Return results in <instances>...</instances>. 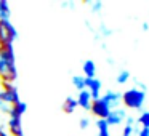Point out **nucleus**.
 I'll return each mask as SVG.
<instances>
[{
	"label": "nucleus",
	"mask_w": 149,
	"mask_h": 136,
	"mask_svg": "<svg viewBox=\"0 0 149 136\" xmlns=\"http://www.w3.org/2000/svg\"><path fill=\"white\" fill-rule=\"evenodd\" d=\"M16 64L11 45H0V80L2 83H13L16 80Z\"/></svg>",
	"instance_id": "f257e3e1"
},
{
	"label": "nucleus",
	"mask_w": 149,
	"mask_h": 136,
	"mask_svg": "<svg viewBox=\"0 0 149 136\" xmlns=\"http://www.w3.org/2000/svg\"><path fill=\"white\" fill-rule=\"evenodd\" d=\"M144 101H146V93L138 90V88H130L122 94V103L127 109L139 110L144 104Z\"/></svg>",
	"instance_id": "f03ea898"
},
{
	"label": "nucleus",
	"mask_w": 149,
	"mask_h": 136,
	"mask_svg": "<svg viewBox=\"0 0 149 136\" xmlns=\"http://www.w3.org/2000/svg\"><path fill=\"white\" fill-rule=\"evenodd\" d=\"M18 32L10 21H0V45H13Z\"/></svg>",
	"instance_id": "7ed1b4c3"
},
{
	"label": "nucleus",
	"mask_w": 149,
	"mask_h": 136,
	"mask_svg": "<svg viewBox=\"0 0 149 136\" xmlns=\"http://www.w3.org/2000/svg\"><path fill=\"white\" fill-rule=\"evenodd\" d=\"M0 99L8 106H15L16 103H19L16 87H13V83H3V90H0Z\"/></svg>",
	"instance_id": "20e7f679"
},
{
	"label": "nucleus",
	"mask_w": 149,
	"mask_h": 136,
	"mask_svg": "<svg viewBox=\"0 0 149 136\" xmlns=\"http://www.w3.org/2000/svg\"><path fill=\"white\" fill-rule=\"evenodd\" d=\"M100 99L103 101V103H106L107 107H109L111 110H114V109H117V107H119L120 103H122V93L114 91V90H107L106 93L100 98Z\"/></svg>",
	"instance_id": "39448f33"
},
{
	"label": "nucleus",
	"mask_w": 149,
	"mask_h": 136,
	"mask_svg": "<svg viewBox=\"0 0 149 136\" xmlns=\"http://www.w3.org/2000/svg\"><path fill=\"white\" fill-rule=\"evenodd\" d=\"M101 80L100 78H96V77H93V78H88V77H85V90L88 91V93L91 94V99H100L101 98Z\"/></svg>",
	"instance_id": "423d86ee"
},
{
	"label": "nucleus",
	"mask_w": 149,
	"mask_h": 136,
	"mask_svg": "<svg viewBox=\"0 0 149 136\" xmlns=\"http://www.w3.org/2000/svg\"><path fill=\"white\" fill-rule=\"evenodd\" d=\"M90 110L93 112V115L98 117V120H106L107 115H109V112H111V109L107 107V104L103 103L101 99H95L93 103H91Z\"/></svg>",
	"instance_id": "0eeeda50"
},
{
	"label": "nucleus",
	"mask_w": 149,
	"mask_h": 136,
	"mask_svg": "<svg viewBox=\"0 0 149 136\" xmlns=\"http://www.w3.org/2000/svg\"><path fill=\"white\" fill-rule=\"evenodd\" d=\"M125 119H127L125 109L117 107V109H114V110L109 112V115H107V119H106V123L109 126H119V125H122V123L125 122Z\"/></svg>",
	"instance_id": "6e6552de"
},
{
	"label": "nucleus",
	"mask_w": 149,
	"mask_h": 136,
	"mask_svg": "<svg viewBox=\"0 0 149 136\" xmlns=\"http://www.w3.org/2000/svg\"><path fill=\"white\" fill-rule=\"evenodd\" d=\"M10 119H8V128H10L11 136H23V130H21V117L16 115L13 110V106L10 109Z\"/></svg>",
	"instance_id": "1a4fd4ad"
},
{
	"label": "nucleus",
	"mask_w": 149,
	"mask_h": 136,
	"mask_svg": "<svg viewBox=\"0 0 149 136\" xmlns=\"http://www.w3.org/2000/svg\"><path fill=\"white\" fill-rule=\"evenodd\" d=\"M75 101H77V107H82V109H85V110H90L91 103H93V99H91V94L88 93L87 90L79 91Z\"/></svg>",
	"instance_id": "9d476101"
},
{
	"label": "nucleus",
	"mask_w": 149,
	"mask_h": 136,
	"mask_svg": "<svg viewBox=\"0 0 149 136\" xmlns=\"http://www.w3.org/2000/svg\"><path fill=\"white\" fill-rule=\"evenodd\" d=\"M82 71H84V75L88 78H93L96 77V64H95L93 59H87L82 66Z\"/></svg>",
	"instance_id": "9b49d317"
},
{
	"label": "nucleus",
	"mask_w": 149,
	"mask_h": 136,
	"mask_svg": "<svg viewBox=\"0 0 149 136\" xmlns=\"http://www.w3.org/2000/svg\"><path fill=\"white\" fill-rule=\"evenodd\" d=\"M11 11L7 0H0V21H10Z\"/></svg>",
	"instance_id": "f8f14e48"
},
{
	"label": "nucleus",
	"mask_w": 149,
	"mask_h": 136,
	"mask_svg": "<svg viewBox=\"0 0 149 136\" xmlns=\"http://www.w3.org/2000/svg\"><path fill=\"white\" fill-rule=\"evenodd\" d=\"M75 109H77V101H75V98L68 96L64 99V103H63V110H64L66 114H72Z\"/></svg>",
	"instance_id": "ddd939ff"
},
{
	"label": "nucleus",
	"mask_w": 149,
	"mask_h": 136,
	"mask_svg": "<svg viewBox=\"0 0 149 136\" xmlns=\"http://www.w3.org/2000/svg\"><path fill=\"white\" fill-rule=\"evenodd\" d=\"M130 78H132V74H130L128 71H127V69H122V71L119 72V74H117V77H116V82L119 85H125L127 82L130 80Z\"/></svg>",
	"instance_id": "4468645a"
},
{
	"label": "nucleus",
	"mask_w": 149,
	"mask_h": 136,
	"mask_svg": "<svg viewBox=\"0 0 149 136\" xmlns=\"http://www.w3.org/2000/svg\"><path fill=\"white\" fill-rule=\"evenodd\" d=\"M72 85H74L75 90L82 91L85 90V77H80V75H72Z\"/></svg>",
	"instance_id": "2eb2a0df"
},
{
	"label": "nucleus",
	"mask_w": 149,
	"mask_h": 136,
	"mask_svg": "<svg viewBox=\"0 0 149 136\" xmlns=\"http://www.w3.org/2000/svg\"><path fill=\"white\" fill-rule=\"evenodd\" d=\"M136 122L141 125V128H149V110H144V112L139 114Z\"/></svg>",
	"instance_id": "dca6fc26"
},
{
	"label": "nucleus",
	"mask_w": 149,
	"mask_h": 136,
	"mask_svg": "<svg viewBox=\"0 0 149 136\" xmlns=\"http://www.w3.org/2000/svg\"><path fill=\"white\" fill-rule=\"evenodd\" d=\"M87 3L91 7L93 13H100V11H101V8H103V3H101L100 0H95V2H87Z\"/></svg>",
	"instance_id": "f3484780"
},
{
	"label": "nucleus",
	"mask_w": 149,
	"mask_h": 136,
	"mask_svg": "<svg viewBox=\"0 0 149 136\" xmlns=\"http://www.w3.org/2000/svg\"><path fill=\"white\" fill-rule=\"evenodd\" d=\"M133 133H136L135 126H130V125H125V126H123V131H122V136H132Z\"/></svg>",
	"instance_id": "a211bd4d"
},
{
	"label": "nucleus",
	"mask_w": 149,
	"mask_h": 136,
	"mask_svg": "<svg viewBox=\"0 0 149 136\" xmlns=\"http://www.w3.org/2000/svg\"><path fill=\"white\" fill-rule=\"evenodd\" d=\"M79 126H80V130H87L88 126H90V119H87V117L80 119V122H79Z\"/></svg>",
	"instance_id": "6ab92c4d"
},
{
	"label": "nucleus",
	"mask_w": 149,
	"mask_h": 136,
	"mask_svg": "<svg viewBox=\"0 0 149 136\" xmlns=\"http://www.w3.org/2000/svg\"><path fill=\"white\" fill-rule=\"evenodd\" d=\"M135 122H136V120L133 119V117L127 115V119H125V125H130V126H135Z\"/></svg>",
	"instance_id": "aec40b11"
},
{
	"label": "nucleus",
	"mask_w": 149,
	"mask_h": 136,
	"mask_svg": "<svg viewBox=\"0 0 149 136\" xmlns=\"http://www.w3.org/2000/svg\"><path fill=\"white\" fill-rule=\"evenodd\" d=\"M136 133H138V136H149V128H141Z\"/></svg>",
	"instance_id": "412c9836"
},
{
	"label": "nucleus",
	"mask_w": 149,
	"mask_h": 136,
	"mask_svg": "<svg viewBox=\"0 0 149 136\" xmlns=\"http://www.w3.org/2000/svg\"><path fill=\"white\" fill-rule=\"evenodd\" d=\"M141 29L144 31V32H148V31H149V24H148V23H143V24H141Z\"/></svg>",
	"instance_id": "4be33fe9"
},
{
	"label": "nucleus",
	"mask_w": 149,
	"mask_h": 136,
	"mask_svg": "<svg viewBox=\"0 0 149 136\" xmlns=\"http://www.w3.org/2000/svg\"><path fill=\"white\" fill-rule=\"evenodd\" d=\"M0 103H2V99H0Z\"/></svg>",
	"instance_id": "5701e85b"
},
{
	"label": "nucleus",
	"mask_w": 149,
	"mask_h": 136,
	"mask_svg": "<svg viewBox=\"0 0 149 136\" xmlns=\"http://www.w3.org/2000/svg\"><path fill=\"white\" fill-rule=\"evenodd\" d=\"M0 131H2V130H0Z\"/></svg>",
	"instance_id": "b1692460"
}]
</instances>
